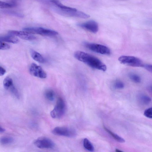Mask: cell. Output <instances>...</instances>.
Masks as SVG:
<instances>
[{"instance_id":"cell-5","label":"cell","mask_w":152,"mask_h":152,"mask_svg":"<svg viewBox=\"0 0 152 152\" xmlns=\"http://www.w3.org/2000/svg\"><path fill=\"white\" fill-rule=\"evenodd\" d=\"M84 44L86 47L94 52L105 55L111 54L110 49L104 45L90 43H85Z\"/></svg>"},{"instance_id":"cell-24","label":"cell","mask_w":152,"mask_h":152,"mask_svg":"<svg viewBox=\"0 0 152 152\" xmlns=\"http://www.w3.org/2000/svg\"><path fill=\"white\" fill-rule=\"evenodd\" d=\"M113 86L116 89H122L124 88V84L121 81L117 80L114 82Z\"/></svg>"},{"instance_id":"cell-22","label":"cell","mask_w":152,"mask_h":152,"mask_svg":"<svg viewBox=\"0 0 152 152\" xmlns=\"http://www.w3.org/2000/svg\"><path fill=\"white\" fill-rule=\"evenodd\" d=\"M15 4L13 3H8L0 1V8H9L15 7Z\"/></svg>"},{"instance_id":"cell-23","label":"cell","mask_w":152,"mask_h":152,"mask_svg":"<svg viewBox=\"0 0 152 152\" xmlns=\"http://www.w3.org/2000/svg\"><path fill=\"white\" fill-rule=\"evenodd\" d=\"M9 90L18 99L19 98L20 95L19 92L14 85L12 86L10 88Z\"/></svg>"},{"instance_id":"cell-3","label":"cell","mask_w":152,"mask_h":152,"mask_svg":"<svg viewBox=\"0 0 152 152\" xmlns=\"http://www.w3.org/2000/svg\"><path fill=\"white\" fill-rule=\"evenodd\" d=\"M66 105L64 99L59 97L57 99L54 109L50 112V115L54 119H59L62 117L65 113Z\"/></svg>"},{"instance_id":"cell-10","label":"cell","mask_w":152,"mask_h":152,"mask_svg":"<svg viewBox=\"0 0 152 152\" xmlns=\"http://www.w3.org/2000/svg\"><path fill=\"white\" fill-rule=\"evenodd\" d=\"M78 25L82 28L94 33H97L99 30L97 23L93 20H90L79 24Z\"/></svg>"},{"instance_id":"cell-6","label":"cell","mask_w":152,"mask_h":152,"mask_svg":"<svg viewBox=\"0 0 152 152\" xmlns=\"http://www.w3.org/2000/svg\"><path fill=\"white\" fill-rule=\"evenodd\" d=\"M53 133L56 135L73 137L77 135V132L72 128L65 126H57L52 131Z\"/></svg>"},{"instance_id":"cell-7","label":"cell","mask_w":152,"mask_h":152,"mask_svg":"<svg viewBox=\"0 0 152 152\" xmlns=\"http://www.w3.org/2000/svg\"><path fill=\"white\" fill-rule=\"evenodd\" d=\"M35 145L40 149H52L55 146L54 142L49 138L41 137L36 139L34 142Z\"/></svg>"},{"instance_id":"cell-17","label":"cell","mask_w":152,"mask_h":152,"mask_svg":"<svg viewBox=\"0 0 152 152\" xmlns=\"http://www.w3.org/2000/svg\"><path fill=\"white\" fill-rule=\"evenodd\" d=\"M83 146L84 148L90 151H94V148L90 141L87 138L84 139L83 142Z\"/></svg>"},{"instance_id":"cell-21","label":"cell","mask_w":152,"mask_h":152,"mask_svg":"<svg viewBox=\"0 0 152 152\" xmlns=\"http://www.w3.org/2000/svg\"><path fill=\"white\" fill-rule=\"evenodd\" d=\"M3 84L6 90H8L14 85L13 81L11 78L9 77H7L5 79Z\"/></svg>"},{"instance_id":"cell-15","label":"cell","mask_w":152,"mask_h":152,"mask_svg":"<svg viewBox=\"0 0 152 152\" xmlns=\"http://www.w3.org/2000/svg\"><path fill=\"white\" fill-rule=\"evenodd\" d=\"M51 2L55 4L59 8V10L63 11H75L77 10L75 8L68 7L63 5L59 1H53Z\"/></svg>"},{"instance_id":"cell-8","label":"cell","mask_w":152,"mask_h":152,"mask_svg":"<svg viewBox=\"0 0 152 152\" xmlns=\"http://www.w3.org/2000/svg\"><path fill=\"white\" fill-rule=\"evenodd\" d=\"M29 72L32 75L38 78L45 79L47 77L46 73L42 68L34 63L31 64L29 68Z\"/></svg>"},{"instance_id":"cell-9","label":"cell","mask_w":152,"mask_h":152,"mask_svg":"<svg viewBox=\"0 0 152 152\" xmlns=\"http://www.w3.org/2000/svg\"><path fill=\"white\" fill-rule=\"evenodd\" d=\"M9 34L14 36L18 37L20 39L27 41H33L36 39V37L32 34L25 31L10 30Z\"/></svg>"},{"instance_id":"cell-26","label":"cell","mask_w":152,"mask_h":152,"mask_svg":"<svg viewBox=\"0 0 152 152\" xmlns=\"http://www.w3.org/2000/svg\"><path fill=\"white\" fill-rule=\"evenodd\" d=\"M10 48V45L4 42L0 41V50H7Z\"/></svg>"},{"instance_id":"cell-11","label":"cell","mask_w":152,"mask_h":152,"mask_svg":"<svg viewBox=\"0 0 152 152\" xmlns=\"http://www.w3.org/2000/svg\"><path fill=\"white\" fill-rule=\"evenodd\" d=\"M59 14L68 17H74L83 19H87L90 17V15L84 12L77 10L70 11H63L58 10Z\"/></svg>"},{"instance_id":"cell-16","label":"cell","mask_w":152,"mask_h":152,"mask_svg":"<svg viewBox=\"0 0 152 152\" xmlns=\"http://www.w3.org/2000/svg\"><path fill=\"white\" fill-rule=\"evenodd\" d=\"M104 129L107 133L110 134L112 137L118 142L120 143H124L125 142V140L122 137L120 136L117 134L113 132L107 128L106 126H104Z\"/></svg>"},{"instance_id":"cell-4","label":"cell","mask_w":152,"mask_h":152,"mask_svg":"<svg viewBox=\"0 0 152 152\" xmlns=\"http://www.w3.org/2000/svg\"><path fill=\"white\" fill-rule=\"evenodd\" d=\"M23 30L32 34H38L48 37L55 36L58 35V32L55 31L41 27L25 28Z\"/></svg>"},{"instance_id":"cell-27","label":"cell","mask_w":152,"mask_h":152,"mask_svg":"<svg viewBox=\"0 0 152 152\" xmlns=\"http://www.w3.org/2000/svg\"><path fill=\"white\" fill-rule=\"evenodd\" d=\"M143 67L149 72L152 73V67L151 65L148 64L145 65L144 64Z\"/></svg>"},{"instance_id":"cell-19","label":"cell","mask_w":152,"mask_h":152,"mask_svg":"<svg viewBox=\"0 0 152 152\" xmlns=\"http://www.w3.org/2000/svg\"><path fill=\"white\" fill-rule=\"evenodd\" d=\"M14 142V138L10 137H3L0 138V142L4 145L10 144Z\"/></svg>"},{"instance_id":"cell-29","label":"cell","mask_w":152,"mask_h":152,"mask_svg":"<svg viewBox=\"0 0 152 152\" xmlns=\"http://www.w3.org/2000/svg\"><path fill=\"white\" fill-rule=\"evenodd\" d=\"M5 131V130L0 126V132L3 133Z\"/></svg>"},{"instance_id":"cell-20","label":"cell","mask_w":152,"mask_h":152,"mask_svg":"<svg viewBox=\"0 0 152 152\" xmlns=\"http://www.w3.org/2000/svg\"><path fill=\"white\" fill-rule=\"evenodd\" d=\"M129 76V78L133 82L137 84L141 82V78L138 75L132 73H130Z\"/></svg>"},{"instance_id":"cell-1","label":"cell","mask_w":152,"mask_h":152,"mask_svg":"<svg viewBox=\"0 0 152 152\" xmlns=\"http://www.w3.org/2000/svg\"><path fill=\"white\" fill-rule=\"evenodd\" d=\"M75 57L93 69L105 71L107 69L106 66L97 57L86 53L78 51L74 54Z\"/></svg>"},{"instance_id":"cell-30","label":"cell","mask_w":152,"mask_h":152,"mask_svg":"<svg viewBox=\"0 0 152 152\" xmlns=\"http://www.w3.org/2000/svg\"><path fill=\"white\" fill-rule=\"evenodd\" d=\"M116 152H122L123 151H121V150H120L118 149H116Z\"/></svg>"},{"instance_id":"cell-28","label":"cell","mask_w":152,"mask_h":152,"mask_svg":"<svg viewBox=\"0 0 152 152\" xmlns=\"http://www.w3.org/2000/svg\"><path fill=\"white\" fill-rule=\"evenodd\" d=\"M6 71L3 68L0 66V76L3 75L6 73Z\"/></svg>"},{"instance_id":"cell-12","label":"cell","mask_w":152,"mask_h":152,"mask_svg":"<svg viewBox=\"0 0 152 152\" xmlns=\"http://www.w3.org/2000/svg\"><path fill=\"white\" fill-rule=\"evenodd\" d=\"M0 41L16 44L19 42V40L18 38L15 36L10 35L0 36Z\"/></svg>"},{"instance_id":"cell-18","label":"cell","mask_w":152,"mask_h":152,"mask_svg":"<svg viewBox=\"0 0 152 152\" xmlns=\"http://www.w3.org/2000/svg\"><path fill=\"white\" fill-rule=\"evenodd\" d=\"M45 96L48 100L50 101H53L55 98V93L54 91L51 89L46 90L44 93Z\"/></svg>"},{"instance_id":"cell-13","label":"cell","mask_w":152,"mask_h":152,"mask_svg":"<svg viewBox=\"0 0 152 152\" xmlns=\"http://www.w3.org/2000/svg\"><path fill=\"white\" fill-rule=\"evenodd\" d=\"M30 55L32 59L35 61L41 63L45 62L46 60L44 58L35 50H30Z\"/></svg>"},{"instance_id":"cell-14","label":"cell","mask_w":152,"mask_h":152,"mask_svg":"<svg viewBox=\"0 0 152 152\" xmlns=\"http://www.w3.org/2000/svg\"><path fill=\"white\" fill-rule=\"evenodd\" d=\"M138 102L141 104L147 105L151 101V99L149 96L143 94H139L137 97Z\"/></svg>"},{"instance_id":"cell-25","label":"cell","mask_w":152,"mask_h":152,"mask_svg":"<svg viewBox=\"0 0 152 152\" xmlns=\"http://www.w3.org/2000/svg\"><path fill=\"white\" fill-rule=\"evenodd\" d=\"M144 115L147 118L149 119L152 118V108H150L146 109L144 113Z\"/></svg>"},{"instance_id":"cell-2","label":"cell","mask_w":152,"mask_h":152,"mask_svg":"<svg viewBox=\"0 0 152 152\" xmlns=\"http://www.w3.org/2000/svg\"><path fill=\"white\" fill-rule=\"evenodd\" d=\"M118 60L122 64L134 67H143L144 65L141 59L134 56H122Z\"/></svg>"}]
</instances>
